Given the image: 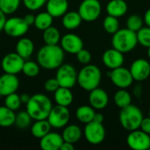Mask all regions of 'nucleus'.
<instances>
[{
  "mask_svg": "<svg viewBox=\"0 0 150 150\" xmlns=\"http://www.w3.org/2000/svg\"><path fill=\"white\" fill-rule=\"evenodd\" d=\"M34 51V44L28 38H20L16 44V53L25 60L31 57Z\"/></svg>",
  "mask_w": 150,
  "mask_h": 150,
  "instance_id": "nucleus-23",
  "label": "nucleus"
},
{
  "mask_svg": "<svg viewBox=\"0 0 150 150\" xmlns=\"http://www.w3.org/2000/svg\"><path fill=\"white\" fill-rule=\"evenodd\" d=\"M83 135L89 143L92 145L101 144L105 138V129L103 123H98L92 120L85 124Z\"/></svg>",
  "mask_w": 150,
  "mask_h": 150,
  "instance_id": "nucleus-8",
  "label": "nucleus"
},
{
  "mask_svg": "<svg viewBox=\"0 0 150 150\" xmlns=\"http://www.w3.org/2000/svg\"><path fill=\"white\" fill-rule=\"evenodd\" d=\"M16 114L14 111L6 107L5 105L0 106V127H10L15 124Z\"/></svg>",
  "mask_w": 150,
  "mask_h": 150,
  "instance_id": "nucleus-28",
  "label": "nucleus"
},
{
  "mask_svg": "<svg viewBox=\"0 0 150 150\" xmlns=\"http://www.w3.org/2000/svg\"><path fill=\"white\" fill-rule=\"evenodd\" d=\"M137 40L138 43L141 44L142 47H150V27L149 26H145L142 27L137 33Z\"/></svg>",
  "mask_w": 150,
  "mask_h": 150,
  "instance_id": "nucleus-37",
  "label": "nucleus"
},
{
  "mask_svg": "<svg viewBox=\"0 0 150 150\" xmlns=\"http://www.w3.org/2000/svg\"><path fill=\"white\" fill-rule=\"evenodd\" d=\"M149 117L150 118V109H149Z\"/></svg>",
  "mask_w": 150,
  "mask_h": 150,
  "instance_id": "nucleus-51",
  "label": "nucleus"
},
{
  "mask_svg": "<svg viewBox=\"0 0 150 150\" xmlns=\"http://www.w3.org/2000/svg\"><path fill=\"white\" fill-rule=\"evenodd\" d=\"M22 0H0V10L6 15L13 14L20 6Z\"/></svg>",
  "mask_w": 150,
  "mask_h": 150,
  "instance_id": "nucleus-32",
  "label": "nucleus"
},
{
  "mask_svg": "<svg viewBox=\"0 0 150 150\" xmlns=\"http://www.w3.org/2000/svg\"><path fill=\"white\" fill-rule=\"evenodd\" d=\"M51 128L52 127L47 120H35V122L31 127V134L33 137L41 139L51 131Z\"/></svg>",
  "mask_w": 150,
  "mask_h": 150,
  "instance_id": "nucleus-26",
  "label": "nucleus"
},
{
  "mask_svg": "<svg viewBox=\"0 0 150 150\" xmlns=\"http://www.w3.org/2000/svg\"><path fill=\"white\" fill-rule=\"evenodd\" d=\"M89 101L94 109L102 110L107 106L109 103V97L105 90L98 87L90 91Z\"/></svg>",
  "mask_w": 150,
  "mask_h": 150,
  "instance_id": "nucleus-18",
  "label": "nucleus"
},
{
  "mask_svg": "<svg viewBox=\"0 0 150 150\" xmlns=\"http://www.w3.org/2000/svg\"><path fill=\"white\" fill-rule=\"evenodd\" d=\"M82 135H83V132L77 125L66 126L62 134L64 142H68L73 144L76 143L82 138Z\"/></svg>",
  "mask_w": 150,
  "mask_h": 150,
  "instance_id": "nucleus-25",
  "label": "nucleus"
},
{
  "mask_svg": "<svg viewBox=\"0 0 150 150\" xmlns=\"http://www.w3.org/2000/svg\"><path fill=\"white\" fill-rule=\"evenodd\" d=\"M55 78L61 87L71 89L77 83V72L71 64L62 63L57 69Z\"/></svg>",
  "mask_w": 150,
  "mask_h": 150,
  "instance_id": "nucleus-6",
  "label": "nucleus"
},
{
  "mask_svg": "<svg viewBox=\"0 0 150 150\" xmlns=\"http://www.w3.org/2000/svg\"><path fill=\"white\" fill-rule=\"evenodd\" d=\"M23 18H24V20L26 22V24H27L29 26L32 25H34L35 16H34L33 14H31V13L26 14V15H25V17H24Z\"/></svg>",
  "mask_w": 150,
  "mask_h": 150,
  "instance_id": "nucleus-43",
  "label": "nucleus"
},
{
  "mask_svg": "<svg viewBox=\"0 0 150 150\" xmlns=\"http://www.w3.org/2000/svg\"><path fill=\"white\" fill-rule=\"evenodd\" d=\"M144 23L146 24L147 26L150 27V8L147 10V11L144 14V19H143Z\"/></svg>",
  "mask_w": 150,
  "mask_h": 150,
  "instance_id": "nucleus-48",
  "label": "nucleus"
},
{
  "mask_svg": "<svg viewBox=\"0 0 150 150\" xmlns=\"http://www.w3.org/2000/svg\"><path fill=\"white\" fill-rule=\"evenodd\" d=\"M70 119V112L67 106H62L56 105L55 106H53L48 117L47 120L52 127L60 129L64 128Z\"/></svg>",
  "mask_w": 150,
  "mask_h": 150,
  "instance_id": "nucleus-7",
  "label": "nucleus"
},
{
  "mask_svg": "<svg viewBox=\"0 0 150 150\" xmlns=\"http://www.w3.org/2000/svg\"><path fill=\"white\" fill-rule=\"evenodd\" d=\"M102 61L106 68L114 69L116 68L121 67L124 64V54L112 47L104 52Z\"/></svg>",
  "mask_w": 150,
  "mask_h": 150,
  "instance_id": "nucleus-17",
  "label": "nucleus"
},
{
  "mask_svg": "<svg viewBox=\"0 0 150 150\" xmlns=\"http://www.w3.org/2000/svg\"><path fill=\"white\" fill-rule=\"evenodd\" d=\"M103 26L107 33L114 34L120 29V23L118 18L111 15L106 16L103 21Z\"/></svg>",
  "mask_w": 150,
  "mask_h": 150,
  "instance_id": "nucleus-33",
  "label": "nucleus"
},
{
  "mask_svg": "<svg viewBox=\"0 0 150 150\" xmlns=\"http://www.w3.org/2000/svg\"><path fill=\"white\" fill-rule=\"evenodd\" d=\"M32 120L33 119L29 113L26 111H22L16 114L14 125H16V127L19 129H25L31 125Z\"/></svg>",
  "mask_w": 150,
  "mask_h": 150,
  "instance_id": "nucleus-34",
  "label": "nucleus"
},
{
  "mask_svg": "<svg viewBox=\"0 0 150 150\" xmlns=\"http://www.w3.org/2000/svg\"><path fill=\"white\" fill-rule=\"evenodd\" d=\"M114 103L120 108H124L132 104L131 94L126 89H120L114 95Z\"/></svg>",
  "mask_w": 150,
  "mask_h": 150,
  "instance_id": "nucleus-31",
  "label": "nucleus"
},
{
  "mask_svg": "<svg viewBox=\"0 0 150 150\" xmlns=\"http://www.w3.org/2000/svg\"><path fill=\"white\" fill-rule=\"evenodd\" d=\"M128 10V5L125 0H111L106 5L108 15L120 18L124 16Z\"/></svg>",
  "mask_w": 150,
  "mask_h": 150,
  "instance_id": "nucleus-21",
  "label": "nucleus"
},
{
  "mask_svg": "<svg viewBox=\"0 0 150 150\" xmlns=\"http://www.w3.org/2000/svg\"><path fill=\"white\" fill-rule=\"evenodd\" d=\"M25 105L26 112L33 120H47L53 108L51 99L47 95L41 93L31 96L30 100Z\"/></svg>",
  "mask_w": 150,
  "mask_h": 150,
  "instance_id": "nucleus-2",
  "label": "nucleus"
},
{
  "mask_svg": "<svg viewBox=\"0 0 150 150\" xmlns=\"http://www.w3.org/2000/svg\"><path fill=\"white\" fill-rule=\"evenodd\" d=\"M148 57L150 59V47H148Z\"/></svg>",
  "mask_w": 150,
  "mask_h": 150,
  "instance_id": "nucleus-50",
  "label": "nucleus"
},
{
  "mask_svg": "<svg viewBox=\"0 0 150 150\" xmlns=\"http://www.w3.org/2000/svg\"><path fill=\"white\" fill-rule=\"evenodd\" d=\"M19 87V80L17 75L4 73L0 76V95L6 97L17 91Z\"/></svg>",
  "mask_w": 150,
  "mask_h": 150,
  "instance_id": "nucleus-16",
  "label": "nucleus"
},
{
  "mask_svg": "<svg viewBox=\"0 0 150 150\" xmlns=\"http://www.w3.org/2000/svg\"><path fill=\"white\" fill-rule=\"evenodd\" d=\"M59 87H60V84L55 77L47 79L44 83V89L47 92H54Z\"/></svg>",
  "mask_w": 150,
  "mask_h": 150,
  "instance_id": "nucleus-41",
  "label": "nucleus"
},
{
  "mask_svg": "<svg viewBox=\"0 0 150 150\" xmlns=\"http://www.w3.org/2000/svg\"><path fill=\"white\" fill-rule=\"evenodd\" d=\"M47 0H22L25 7L30 11L40 10L47 4Z\"/></svg>",
  "mask_w": 150,
  "mask_h": 150,
  "instance_id": "nucleus-39",
  "label": "nucleus"
},
{
  "mask_svg": "<svg viewBox=\"0 0 150 150\" xmlns=\"http://www.w3.org/2000/svg\"><path fill=\"white\" fill-rule=\"evenodd\" d=\"M0 40H1V37H0Z\"/></svg>",
  "mask_w": 150,
  "mask_h": 150,
  "instance_id": "nucleus-53",
  "label": "nucleus"
},
{
  "mask_svg": "<svg viewBox=\"0 0 150 150\" xmlns=\"http://www.w3.org/2000/svg\"><path fill=\"white\" fill-rule=\"evenodd\" d=\"M21 104L22 103L20 100V96L18 95L16 92L4 97V105L14 112L20 107Z\"/></svg>",
  "mask_w": 150,
  "mask_h": 150,
  "instance_id": "nucleus-36",
  "label": "nucleus"
},
{
  "mask_svg": "<svg viewBox=\"0 0 150 150\" xmlns=\"http://www.w3.org/2000/svg\"><path fill=\"white\" fill-rule=\"evenodd\" d=\"M143 120V114L141 109L130 104L129 105L121 108L120 112V122L124 129L128 132L140 128L141 123Z\"/></svg>",
  "mask_w": 150,
  "mask_h": 150,
  "instance_id": "nucleus-5",
  "label": "nucleus"
},
{
  "mask_svg": "<svg viewBox=\"0 0 150 150\" xmlns=\"http://www.w3.org/2000/svg\"><path fill=\"white\" fill-rule=\"evenodd\" d=\"M140 129L142 130L143 132H145L146 134L150 135V118H143L141 126H140Z\"/></svg>",
  "mask_w": 150,
  "mask_h": 150,
  "instance_id": "nucleus-42",
  "label": "nucleus"
},
{
  "mask_svg": "<svg viewBox=\"0 0 150 150\" xmlns=\"http://www.w3.org/2000/svg\"><path fill=\"white\" fill-rule=\"evenodd\" d=\"M40 66L38 62H35L33 61H27L25 62L22 69V72L25 76L28 77H34L37 76L40 73Z\"/></svg>",
  "mask_w": 150,
  "mask_h": 150,
  "instance_id": "nucleus-35",
  "label": "nucleus"
},
{
  "mask_svg": "<svg viewBox=\"0 0 150 150\" xmlns=\"http://www.w3.org/2000/svg\"><path fill=\"white\" fill-rule=\"evenodd\" d=\"M102 78L101 70L93 64H86L77 73V83L82 89L91 91L98 88Z\"/></svg>",
  "mask_w": 150,
  "mask_h": 150,
  "instance_id": "nucleus-3",
  "label": "nucleus"
},
{
  "mask_svg": "<svg viewBox=\"0 0 150 150\" xmlns=\"http://www.w3.org/2000/svg\"><path fill=\"white\" fill-rule=\"evenodd\" d=\"M61 150H74L75 147L73 143L68 142H63L62 145L61 146Z\"/></svg>",
  "mask_w": 150,
  "mask_h": 150,
  "instance_id": "nucleus-45",
  "label": "nucleus"
},
{
  "mask_svg": "<svg viewBox=\"0 0 150 150\" xmlns=\"http://www.w3.org/2000/svg\"><path fill=\"white\" fill-rule=\"evenodd\" d=\"M105 118H104V115L100 112H96L95 113V116H94V119H93V121H96V122H98V123H103Z\"/></svg>",
  "mask_w": 150,
  "mask_h": 150,
  "instance_id": "nucleus-47",
  "label": "nucleus"
},
{
  "mask_svg": "<svg viewBox=\"0 0 150 150\" xmlns=\"http://www.w3.org/2000/svg\"><path fill=\"white\" fill-rule=\"evenodd\" d=\"M138 44L137 34L135 32L128 28L119 29L112 34V47L120 51L123 54L131 52Z\"/></svg>",
  "mask_w": 150,
  "mask_h": 150,
  "instance_id": "nucleus-4",
  "label": "nucleus"
},
{
  "mask_svg": "<svg viewBox=\"0 0 150 150\" xmlns=\"http://www.w3.org/2000/svg\"><path fill=\"white\" fill-rule=\"evenodd\" d=\"M102 7L98 0H83L78 8V12L83 20L92 22L97 20L101 14Z\"/></svg>",
  "mask_w": 150,
  "mask_h": 150,
  "instance_id": "nucleus-9",
  "label": "nucleus"
},
{
  "mask_svg": "<svg viewBox=\"0 0 150 150\" xmlns=\"http://www.w3.org/2000/svg\"><path fill=\"white\" fill-rule=\"evenodd\" d=\"M25 59L18 53H9L4 56L1 62V66L4 73L18 75L22 72Z\"/></svg>",
  "mask_w": 150,
  "mask_h": 150,
  "instance_id": "nucleus-12",
  "label": "nucleus"
},
{
  "mask_svg": "<svg viewBox=\"0 0 150 150\" xmlns=\"http://www.w3.org/2000/svg\"><path fill=\"white\" fill-rule=\"evenodd\" d=\"M127 143L134 150H147L150 148V135L142 130H134L129 133Z\"/></svg>",
  "mask_w": 150,
  "mask_h": 150,
  "instance_id": "nucleus-13",
  "label": "nucleus"
},
{
  "mask_svg": "<svg viewBox=\"0 0 150 150\" xmlns=\"http://www.w3.org/2000/svg\"><path fill=\"white\" fill-rule=\"evenodd\" d=\"M64 50L58 45H45L37 53V62L45 69H57L64 61Z\"/></svg>",
  "mask_w": 150,
  "mask_h": 150,
  "instance_id": "nucleus-1",
  "label": "nucleus"
},
{
  "mask_svg": "<svg viewBox=\"0 0 150 150\" xmlns=\"http://www.w3.org/2000/svg\"><path fill=\"white\" fill-rule=\"evenodd\" d=\"M95 113V109L91 105H81L76 111V117L80 122L87 124L93 120Z\"/></svg>",
  "mask_w": 150,
  "mask_h": 150,
  "instance_id": "nucleus-27",
  "label": "nucleus"
},
{
  "mask_svg": "<svg viewBox=\"0 0 150 150\" xmlns=\"http://www.w3.org/2000/svg\"><path fill=\"white\" fill-rule=\"evenodd\" d=\"M40 140V146L43 150H59L64 142L62 134L51 131Z\"/></svg>",
  "mask_w": 150,
  "mask_h": 150,
  "instance_id": "nucleus-19",
  "label": "nucleus"
},
{
  "mask_svg": "<svg viewBox=\"0 0 150 150\" xmlns=\"http://www.w3.org/2000/svg\"><path fill=\"white\" fill-rule=\"evenodd\" d=\"M107 76L111 78L112 83L119 89H127L131 86L134 81L130 69L122 66L111 69V71L107 72Z\"/></svg>",
  "mask_w": 150,
  "mask_h": 150,
  "instance_id": "nucleus-10",
  "label": "nucleus"
},
{
  "mask_svg": "<svg viewBox=\"0 0 150 150\" xmlns=\"http://www.w3.org/2000/svg\"><path fill=\"white\" fill-rule=\"evenodd\" d=\"M61 47L64 52L70 54H76L83 48V40L75 33H67L61 38Z\"/></svg>",
  "mask_w": 150,
  "mask_h": 150,
  "instance_id": "nucleus-14",
  "label": "nucleus"
},
{
  "mask_svg": "<svg viewBox=\"0 0 150 150\" xmlns=\"http://www.w3.org/2000/svg\"><path fill=\"white\" fill-rule=\"evenodd\" d=\"M1 97H2V96H1V95H0V98H1Z\"/></svg>",
  "mask_w": 150,
  "mask_h": 150,
  "instance_id": "nucleus-52",
  "label": "nucleus"
},
{
  "mask_svg": "<svg viewBox=\"0 0 150 150\" xmlns=\"http://www.w3.org/2000/svg\"><path fill=\"white\" fill-rule=\"evenodd\" d=\"M143 26V19L141 16L133 14L128 17L127 20V28L137 33Z\"/></svg>",
  "mask_w": 150,
  "mask_h": 150,
  "instance_id": "nucleus-38",
  "label": "nucleus"
},
{
  "mask_svg": "<svg viewBox=\"0 0 150 150\" xmlns=\"http://www.w3.org/2000/svg\"><path fill=\"white\" fill-rule=\"evenodd\" d=\"M29 30V25L24 20L23 18L12 17L6 19L4 26V33L13 38H18L24 36Z\"/></svg>",
  "mask_w": 150,
  "mask_h": 150,
  "instance_id": "nucleus-11",
  "label": "nucleus"
},
{
  "mask_svg": "<svg viewBox=\"0 0 150 150\" xmlns=\"http://www.w3.org/2000/svg\"><path fill=\"white\" fill-rule=\"evenodd\" d=\"M6 14L4 13L1 10H0V32L4 30V24L6 22Z\"/></svg>",
  "mask_w": 150,
  "mask_h": 150,
  "instance_id": "nucleus-44",
  "label": "nucleus"
},
{
  "mask_svg": "<svg viewBox=\"0 0 150 150\" xmlns=\"http://www.w3.org/2000/svg\"><path fill=\"white\" fill-rule=\"evenodd\" d=\"M83 18L78 11H67L62 19V25L68 30L76 29L82 24Z\"/></svg>",
  "mask_w": 150,
  "mask_h": 150,
  "instance_id": "nucleus-24",
  "label": "nucleus"
},
{
  "mask_svg": "<svg viewBox=\"0 0 150 150\" xmlns=\"http://www.w3.org/2000/svg\"><path fill=\"white\" fill-rule=\"evenodd\" d=\"M46 8L54 18H60L68 11L69 2L68 0H47Z\"/></svg>",
  "mask_w": 150,
  "mask_h": 150,
  "instance_id": "nucleus-20",
  "label": "nucleus"
},
{
  "mask_svg": "<svg viewBox=\"0 0 150 150\" xmlns=\"http://www.w3.org/2000/svg\"><path fill=\"white\" fill-rule=\"evenodd\" d=\"M54 98L56 105H62V106H69L74 99L72 91L69 88L65 87H59L54 92Z\"/></svg>",
  "mask_w": 150,
  "mask_h": 150,
  "instance_id": "nucleus-22",
  "label": "nucleus"
},
{
  "mask_svg": "<svg viewBox=\"0 0 150 150\" xmlns=\"http://www.w3.org/2000/svg\"><path fill=\"white\" fill-rule=\"evenodd\" d=\"M54 17L49 14L47 11H42L40 12L35 16L34 20V26L40 31H44L45 29L48 28L53 24Z\"/></svg>",
  "mask_w": 150,
  "mask_h": 150,
  "instance_id": "nucleus-29",
  "label": "nucleus"
},
{
  "mask_svg": "<svg viewBox=\"0 0 150 150\" xmlns=\"http://www.w3.org/2000/svg\"><path fill=\"white\" fill-rule=\"evenodd\" d=\"M134 95H135V96L140 97V96H141V93H142L141 86H137V87H135V89L134 90Z\"/></svg>",
  "mask_w": 150,
  "mask_h": 150,
  "instance_id": "nucleus-49",
  "label": "nucleus"
},
{
  "mask_svg": "<svg viewBox=\"0 0 150 150\" xmlns=\"http://www.w3.org/2000/svg\"><path fill=\"white\" fill-rule=\"evenodd\" d=\"M130 72L134 80L137 82H143L147 80L150 76V63L145 59L135 60L130 67Z\"/></svg>",
  "mask_w": 150,
  "mask_h": 150,
  "instance_id": "nucleus-15",
  "label": "nucleus"
},
{
  "mask_svg": "<svg viewBox=\"0 0 150 150\" xmlns=\"http://www.w3.org/2000/svg\"><path fill=\"white\" fill-rule=\"evenodd\" d=\"M61 38L59 30L53 25L43 31V40L47 45H58L61 41Z\"/></svg>",
  "mask_w": 150,
  "mask_h": 150,
  "instance_id": "nucleus-30",
  "label": "nucleus"
},
{
  "mask_svg": "<svg viewBox=\"0 0 150 150\" xmlns=\"http://www.w3.org/2000/svg\"><path fill=\"white\" fill-rule=\"evenodd\" d=\"M76 55L77 61L82 64H84V65L89 64L91 61V54L90 51L87 49L82 48Z\"/></svg>",
  "mask_w": 150,
  "mask_h": 150,
  "instance_id": "nucleus-40",
  "label": "nucleus"
},
{
  "mask_svg": "<svg viewBox=\"0 0 150 150\" xmlns=\"http://www.w3.org/2000/svg\"><path fill=\"white\" fill-rule=\"evenodd\" d=\"M30 98H31V96L29 94H27V93H22L20 95V100H21L22 104L26 105L28 103V101L30 100Z\"/></svg>",
  "mask_w": 150,
  "mask_h": 150,
  "instance_id": "nucleus-46",
  "label": "nucleus"
}]
</instances>
